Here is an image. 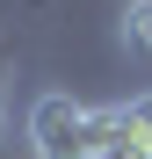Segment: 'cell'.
<instances>
[{"mask_svg": "<svg viewBox=\"0 0 152 159\" xmlns=\"http://www.w3.org/2000/svg\"><path fill=\"white\" fill-rule=\"evenodd\" d=\"M116 43L138 51V58H152V0H123V15H116Z\"/></svg>", "mask_w": 152, "mask_h": 159, "instance_id": "2", "label": "cell"}, {"mask_svg": "<svg viewBox=\"0 0 152 159\" xmlns=\"http://www.w3.org/2000/svg\"><path fill=\"white\" fill-rule=\"evenodd\" d=\"M123 101H80L65 87H44L29 109H22V138H29V159H94L101 138L116 130Z\"/></svg>", "mask_w": 152, "mask_h": 159, "instance_id": "1", "label": "cell"}, {"mask_svg": "<svg viewBox=\"0 0 152 159\" xmlns=\"http://www.w3.org/2000/svg\"><path fill=\"white\" fill-rule=\"evenodd\" d=\"M123 116H131V123H145V130H152V87H145V94H123Z\"/></svg>", "mask_w": 152, "mask_h": 159, "instance_id": "3", "label": "cell"}]
</instances>
